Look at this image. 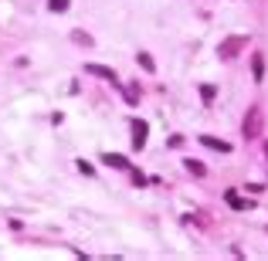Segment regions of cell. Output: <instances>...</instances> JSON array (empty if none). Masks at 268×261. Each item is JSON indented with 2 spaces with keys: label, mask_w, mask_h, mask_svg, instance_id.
Masks as SVG:
<instances>
[{
  "label": "cell",
  "mask_w": 268,
  "mask_h": 261,
  "mask_svg": "<svg viewBox=\"0 0 268 261\" xmlns=\"http://www.w3.org/2000/svg\"><path fill=\"white\" fill-rule=\"evenodd\" d=\"M200 143L207 149H214V153H231V143H224V139H217V136H197Z\"/></svg>",
  "instance_id": "5b68a950"
},
{
  "label": "cell",
  "mask_w": 268,
  "mask_h": 261,
  "mask_svg": "<svg viewBox=\"0 0 268 261\" xmlns=\"http://www.w3.org/2000/svg\"><path fill=\"white\" fill-rule=\"evenodd\" d=\"M167 146H170V149H180V146H183V136H170V139H167Z\"/></svg>",
  "instance_id": "9a60e30c"
},
{
  "label": "cell",
  "mask_w": 268,
  "mask_h": 261,
  "mask_svg": "<svg viewBox=\"0 0 268 261\" xmlns=\"http://www.w3.org/2000/svg\"><path fill=\"white\" fill-rule=\"evenodd\" d=\"M136 65H139V68H143L146 75H153V72H156V61L150 58V51H139V55H136Z\"/></svg>",
  "instance_id": "30bf717a"
},
{
  "label": "cell",
  "mask_w": 268,
  "mask_h": 261,
  "mask_svg": "<svg viewBox=\"0 0 268 261\" xmlns=\"http://www.w3.org/2000/svg\"><path fill=\"white\" fill-rule=\"evenodd\" d=\"M85 75H95V78H105V82H112V88L119 85V75H115L112 68H105V65H92V61H89V65H85Z\"/></svg>",
  "instance_id": "277c9868"
},
{
  "label": "cell",
  "mask_w": 268,
  "mask_h": 261,
  "mask_svg": "<svg viewBox=\"0 0 268 261\" xmlns=\"http://www.w3.org/2000/svg\"><path fill=\"white\" fill-rule=\"evenodd\" d=\"M72 41L82 44V48H92V44H95V37L89 34V31H72Z\"/></svg>",
  "instance_id": "8fae6325"
},
{
  "label": "cell",
  "mask_w": 268,
  "mask_h": 261,
  "mask_svg": "<svg viewBox=\"0 0 268 261\" xmlns=\"http://www.w3.org/2000/svg\"><path fill=\"white\" fill-rule=\"evenodd\" d=\"M68 3H72V0H48V10H51V14H65Z\"/></svg>",
  "instance_id": "4fadbf2b"
},
{
  "label": "cell",
  "mask_w": 268,
  "mask_h": 261,
  "mask_svg": "<svg viewBox=\"0 0 268 261\" xmlns=\"http://www.w3.org/2000/svg\"><path fill=\"white\" fill-rule=\"evenodd\" d=\"M245 48H248V37L234 34V37H224V41L217 44V55L224 58V61H231V58H238V51H245Z\"/></svg>",
  "instance_id": "7a4b0ae2"
},
{
  "label": "cell",
  "mask_w": 268,
  "mask_h": 261,
  "mask_svg": "<svg viewBox=\"0 0 268 261\" xmlns=\"http://www.w3.org/2000/svg\"><path fill=\"white\" fill-rule=\"evenodd\" d=\"M146 136H150V122H143V119H133V149H146Z\"/></svg>",
  "instance_id": "3957f363"
},
{
  "label": "cell",
  "mask_w": 268,
  "mask_h": 261,
  "mask_svg": "<svg viewBox=\"0 0 268 261\" xmlns=\"http://www.w3.org/2000/svg\"><path fill=\"white\" fill-rule=\"evenodd\" d=\"M102 163H105V167H112V170H129V167H133V163H129L126 156H119V153H105V156H102Z\"/></svg>",
  "instance_id": "8992f818"
},
{
  "label": "cell",
  "mask_w": 268,
  "mask_h": 261,
  "mask_svg": "<svg viewBox=\"0 0 268 261\" xmlns=\"http://www.w3.org/2000/svg\"><path fill=\"white\" fill-rule=\"evenodd\" d=\"M224 200H228V207H231V210H248V207H251V200L238 197L234 190H224Z\"/></svg>",
  "instance_id": "ba28073f"
},
{
  "label": "cell",
  "mask_w": 268,
  "mask_h": 261,
  "mask_svg": "<svg viewBox=\"0 0 268 261\" xmlns=\"http://www.w3.org/2000/svg\"><path fill=\"white\" fill-rule=\"evenodd\" d=\"M183 170H187L190 176H197V180H200V176H207V167H204L200 160H193V156H187V160H183Z\"/></svg>",
  "instance_id": "52a82bcc"
},
{
  "label": "cell",
  "mask_w": 268,
  "mask_h": 261,
  "mask_svg": "<svg viewBox=\"0 0 268 261\" xmlns=\"http://www.w3.org/2000/svg\"><path fill=\"white\" fill-rule=\"evenodd\" d=\"M262 129H265V112L258 105H251L245 112V122H241V136L245 139H262Z\"/></svg>",
  "instance_id": "6da1fadb"
},
{
  "label": "cell",
  "mask_w": 268,
  "mask_h": 261,
  "mask_svg": "<svg viewBox=\"0 0 268 261\" xmlns=\"http://www.w3.org/2000/svg\"><path fill=\"white\" fill-rule=\"evenodd\" d=\"M133 183H136V186H146V183H150V180H146V176H143L139 170H133Z\"/></svg>",
  "instance_id": "2e32d148"
},
{
  "label": "cell",
  "mask_w": 268,
  "mask_h": 261,
  "mask_svg": "<svg viewBox=\"0 0 268 261\" xmlns=\"http://www.w3.org/2000/svg\"><path fill=\"white\" fill-rule=\"evenodd\" d=\"M214 95H217V85H200V98H204V105H211Z\"/></svg>",
  "instance_id": "7c38bea8"
},
{
  "label": "cell",
  "mask_w": 268,
  "mask_h": 261,
  "mask_svg": "<svg viewBox=\"0 0 268 261\" xmlns=\"http://www.w3.org/2000/svg\"><path fill=\"white\" fill-rule=\"evenodd\" d=\"M78 170H82L85 176H92V173H95V167H92V163H85V160H78Z\"/></svg>",
  "instance_id": "5bb4252c"
},
{
  "label": "cell",
  "mask_w": 268,
  "mask_h": 261,
  "mask_svg": "<svg viewBox=\"0 0 268 261\" xmlns=\"http://www.w3.org/2000/svg\"><path fill=\"white\" fill-rule=\"evenodd\" d=\"M251 75H255V82H265V58L262 55H251Z\"/></svg>",
  "instance_id": "9c48e42d"
}]
</instances>
